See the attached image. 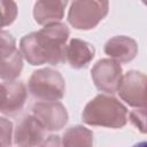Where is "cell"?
Segmentation results:
<instances>
[{"label": "cell", "mask_w": 147, "mask_h": 147, "mask_svg": "<svg viewBox=\"0 0 147 147\" xmlns=\"http://www.w3.org/2000/svg\"><path fill=\"white\" fill-rule=\"evenodd\" d=\"M33 116L42 124L46 131H60L69 119L65 107L59 101H41L32 106Z\"/></svg>", "instance_id": "8"}, {"label": "cell", "mask_w": 147, "mask_h": 147, "mask_svg": "<svg viewBox=\"0 0 147 147\" xmlns=\"http://www.w3.org/2000/svg\"><path fill=\"white\" fill-rule=\"evenodd\" d=\"M130 121L131 123L139 129L141 133L146 132V107L137 108L136 110L130 113Z\"/></svg>", "instance_id": "17"}, {"label": "cell", "mask_w": 147, "mask_h": 147, "mask_svg": "<svg viewBox=\"0 0 147 147\" xmlns=\"http://www.w3.org/2000/svg\"><path fill=\"white\" fill-rule=\"evenodd\" d=\"M108 11L109 0H74L68 11V22L77 30H92Z\"/></svg>", "instance_id": "4"}, {"label": "cell", "mask_w": 147, "mask_h": 147, "mask_svg": "<svg viewBox=\"0 0 147 147\" xmlns=\"http://www.w3.org/2000/svg\"><path fill=\"white\" fill-rule=\"evenodd\" d=\"M122 76L123 69L121 64L113 59L99 60L91 70V77L95 87L107 94L117 92Z\"/></svg>", "instance_id": "6"}, {"label": "cell", "mask_w": 147, "mask_h": 147, "mask_svg": "<svg viewBox=\"0 0 147 147\" xmlns=\"http://www.w3.org/2000/svg\"><path fill=\"white\" fill-rule=\"evenodd\" d=\"M70 31L61 22L44 25L37 32L22 37L20 52L31 65H60L65 62V46Z\"/></svg>", "instance_id": "1"}, {"label": "cell", "mask_w": 147, "mask_h": 147, "mask_svg": "<svg viewBox=\"0 0 147 147\" xmlns=\"http://www.w3.org/2000/svg\"><path fill=\"white\" fill-rule=\"evenodd\" d=\"M95 48L92 44L74 38L65 46V61L74 69H82L87 67V64L94 59Z\"/></svg>", "instance_id": "13"}, {"label": "cell", "mask_w": 147, "mask_h": 147, "mask_svg": "<svg viewBox=\"0 0 147 147\" xmlns=\"http://www.w3.org/2000/svg\"><path fill=\"white\" fill-rule=\"evenodd\" d=\"M23 69V56L11 33L0 30V79L14 80Z\"/></svg>", "instance_id": "5"}, {"label": "cell", "mask_w": 147, "mask_h": 147, "mask_svg": "<svg viewBox=\"0 0 147 147\" xmlns=\"http://www.w3.org/2000/svg\"><path fill=\"white\" fill-rule=\"evenodd\" d=\"M28 90L23 82L5 80L0 84V113L6 116L17 115L24 107Z\"/></svg>", "instance_id": "9"}, {"label": "cell", "mask_w": 147, "mask_h": 147, "mask_svg": "<svg viewBox=\"0 0 147 147\" xmlns=\"http://www.w3.org/2000/svg\"><path fill=\"white\" fill-rule=\"evenodd\" d=\"M142 1H144V2H145V0H142Z\"/></svg>", "instance_id": "18"}, {"label": "cell", "mask_w": 147, "mask_h": 147, "mask_svg": "<svg viewBox=\"0 0 147 147\" xmlns=\"http://www.w3.org/2000/svg\"><path fill=\"white\" fill-rule=\"evenodd\" d=\"M28 88L31 95L40 101H60L65 93L62 75L52 68H42L32 72Z\"/></svg>", "instance_id": "3"}, {"label": "cell", "mask_w": 147, "mask_h": 147, "mask_svg": "<svg viewBox=\"0 0 147 147\" xmlns=\"http://www.w3.org/2000/svg\"><path fill=\"white\" fill-rule=\"evenodd\" d=\"M61 144L67 147L92 146L93 145V132L83 125L71 126L64 132Z\"/></svg>", "instance_id": "14"}, {"label": "cell", "mask_w": 147, "mask_h": 147, "mask_svg": "<svg viewBox=\"0 0 147 147\" xmlns=\"http://www.w3.org/2000/svg\"><path fill=\"white\" fill-rule=\"evenodd\" d=\"M69 0H37L33 6V18L40 25L60 22Z\"/></svg>", "instance_id": "12"}, {"label": "cell", "mask_w": 147, "mask_h": 147, "mask_svg": "<svg viewBox=\"0 0 147 147\" xmlns=\"http://www.w3.org/2000/svg\"><path fill=\"white\" fill-rule=\"evenodd\" d=\"M17 5L14 0H0V30L14 23L17 17Z\"/></svg>", "instance_id": "15"}, {"label": "cell", "mask_w": 147, "mask_h": 147, "mask_svg": "<svg viewBox=\"0 0 147 147\" xmlns=\"http://www.w3.org/2000/svg\"><path fill=\"white\" fill-rule=\"evenodd\" d=\"M82 119L92 126L121 129L127 123L129 110L111 94H98L85 106Z\"/></svg>", "instance_id": "2"}, {"label": "cell", "mask_w": 147, "mask_h": 147, "mask_svg": "<svg viewBox=\"0 0 147 147\" xmlns=\"http://www.w3.org/2000/svg\"><path fill=\"white\" fill-rule=\"evenodd\" d=\"M46 129L33 116L28 115L21 119L14 132V144L22 147L40 146L45 140Z\"/></svg>", "instance_id": "10"}, {"label": "cell", "mask_w": 147, "mask_h": 147, "mask_svg": "<svg viewBox=\"0 0 147 147\" xmlns=\"http://www.w3.org/2000/svg\"><path fill=\"white\" fill-rule=\"evenodd\" d=\"M13 144V123L6 117L0 116V147Z\"/></svg>", "instance_id": "16"}, {"label": "cell", "mask_w": 147, "mask_h": 147, "mask_svg": "<svg viewBox=\"0 0 147 147\" xmlns=\"http://www.w3.org/2000/svg\"><path fill=\"white\" fill-rule=\"evenodd\" d=\"M103 52L118 63H127L137 56L138 44L130 37L115 36L105 44Z\"/></svg>", "instance_id": "11"}, {"label": "cell", "mask_w": 147, "mask_h": 147, "mask_svg": "<svg viewBox=\"0 0 147 147\" xmlns=\"http://www.w3.org/2000/svg\"><path fill=\"white\" fill-rule=\"evenodd\" d=\"M146 82L147 78L145 74L137 70H130L122 76L117 93L119 98L131 107H146Z\"/></svg>", "instance_id": "7"}]
</instances>
